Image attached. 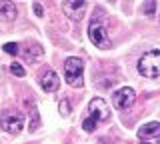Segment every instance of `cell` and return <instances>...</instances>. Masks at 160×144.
<instances>
[{
	"instance_id": "obj_4",
	"label": "cell",
	"mask_w": 160,
	"mask_h": 144,
	"mask_svg": "<svg viewBox=\"0 0 160 144\" xmlns=\"http://www.w3.org/2000/svg\"><path fill=\"white\" fill-rule=\"evenodd\" d=\"M88 112H90V118H94L96 122H104L110 118V106L104 98H92L88 102Z\"/></svg>"
},
{
	"instance_id": "obj_11",
	"label": "cell",
	"mask_w": 160,
	"mask_h": 144,
	"mask_svg": "<svg viewBox=\"0 0 160 144\" xmlns=\"http://www.w3.org/2000/svg\"><path fill=\"white\" fill-rule=\"evenodd\" d=\"M10 72H12L14 76H18V78H24V76H26L24 66H22V64H18V62H12V64H10Z\"/></svg>"
},
{
	"instance_id": "obj_8",
	"label": "cell",
	"mask_w": 160,
	"mask_h": 144,
	"mask_svg": "<svg viewBox=\"0 0 160 144\" xmlns=\"http://www.w3.org/2000/svg\"><path fill=\"white\" fill-rule=\"evenodd\" d=\"M84 8H86V2H84V0H68V2H64V12H66L70 18H74V20L80 18V14L84 12Z\"/></svg>"
},
{
	"instance_id": "obj_18",
	"label": "cell",
	"mask_w": 160,
	"mask_h": 144,
	"mask_svg": "<svg viewBox=\"0 0 160 144\" xmlns=\"http://www.w3.org/2000/svg\"><path fill=\"white\" fill-rule=\"evenodd\" d=\"M144 144H146V142H144Z\"/></svg>"
},
{
	"instance_id": "obj_10",
	"label": "cell",
	"mask_w": 160,
	"mask_h": 144,
	"mask_svg": "<svg viewBox=\"0 0 160 144\" xmlns=\"http://www.w3.org/2000/svg\"><path fill=\"white\" fill-rule=\"evenodd\" d=\"M0 18H4V20H14V18H16V4L14 2L0 4Z\"/></svg>"
},
{
	"instance_id": "obj_5",
	"label": "cell",
	"mask_w": 160,
	"mask_h": 144,
	"mask_svg": "<svg viewBox=\"0 0 160 144\" xmlns=\"http://www.w3.org/2000/svg\"><path fill=\"white\" fill-rule=\"evenodd\" d=\"M134 100H136V94H134V90H132V88H128V86L116 90V92H114V96H112V104L116 108H120V110L130 108L134 104Z\"/></svg>"
},
{
	"instance_id": "obj_15",
	"label": "cell",
	"mask_w": 160,
	"mask_h": 144,
	"mask_svg": "<svg viewBox=\"0 0 160 144\" xmlns=\"http://www.w3.org/2000/svg\"><path fill=\"white\" fill-rule=\"evenodd\" d=\"M58 110H60V114H62V116H68L70 114V104H68V100H62L58 104Z\"/></svg>"
},
{
	"instance_id": "obj_16",
	"label": "cell",
	"mask_w": 160,
	"mask_h": 144,
	"mask_svg": "<svg viewBox=\"0 0 160 144\" xmlns=\"http://www.w3.org/2000/svg\"><path fill=\"white\" fill-rule=\"evenodd\" d=\"M154 10H156V2H154V0H150L146 6H144V12H146V14H154Z\"/></svg>"
},
{
	"instance_id": "obj_2",
	"label": "cell",
	"mask_w": 160,
	"mask_h": 144,
	"mask_svg": "<svg viewBox=\"0 0 160 144\" xmlns=\"http://www.w3.org/2000/svg\"><path fill=\"white\" fill-rule=\"evenodd\" d=\"M82 70H84V64L80 58L76 56H70L64 60V78H66V82L70 86L74 88H80L82 86Z\"/></svg>"
},
{
	"instance_id": "obj_14",
	"label": "cell",
	"mask_w": 160,
	"mask_h": 144,
	"mask_svg": "<svg viewBox=\"0 0 160 144\" xmlns=\"http://www.w3.org/2000/svg\"><path fill=\"white\" fill-rule=\"evenodd\" d=\"M4 52H8V54H18L20 48H18L16 42H6V44H4Z\"/></svg>"
},
{
	"instance_id": "obj_6",
	"label": "cell",
	"mask_w": 160,
	"mask_h": 144,
	"mask_svg": "<svg viewBox=\"0 0 160 144\" xmlns=\"http://www.w3.org/2000/svg\"><path fill=\"white\" fill-rule=\"evenodd\" d=\"M22 124H24L22 114L6 112L2 118H0V126H2L6 132H10V134H18L20 130H22Z\"/></svg>"
},
{
	"instance_id": "obj_12",
	"label": "cell",
	"mask_w": 160,
	"mask_h": 144,
	"mask_svg": "<svg viewBox=\"0 0 160 144\" xmlns=\"http://www.w3.org/2000/svg\"><path fill=\"white\" fill-rule=\"evenodd\" d=\"M38 126H40V116H38L36 106H34V108H32V112H30V130H36Z\"/></svg>"
},
{
	"instance_id": "obj_3",
	"label": "cell",
	"mask_w": 160,
	"mask_h": 144,
	"mask_svg": "<svg viewBox=\"0 0 160 144\" xmlns=\"http://www.w3.org/2000/svg\"><path fill=\"white\" fill-rule=\"evenodd\" d=\"M88 36H90V40H92V44H96L98 48H110L112 46V42H110V38H108L106 26H104V22H100L96 16L88 24Z\"/></svg>"
},
{
	"instance_id": "obj_7",
	"label": "cell",
	"mask_w": 160,
	"mask_h": 144,
	"mask_svg": "<svg viewBox=\"0 0 160 144\" xmlns=\"http://www.w3.org/2000/svg\"><path fill=\"white\" fill-rule=\"evenodd\" d=\"M40 86H42L44 92H56L60 88V78L54 70H46L40 78Z\"/></svg>"
},
{
	"instance_id": "obj_1",
	"label": "cell",
	"mask_w": 160,
	"mask_h": 144,
	"mask_svg": "<svg viewBox=\"0 0 160 144\" xmlns=\"http://www.w3.org/2000/svg\"><path fill=\"white\" fill-rule=\"evenodd\" d=\"M138 72L144 78H158L160 76V50L152 48V50L144 52L138 60Z\"/></svg>"
},
{
	"instance_id": "obj_9",
	"label": "cell",
	"mask_w": 160,
	"mask_h": 144,
	"mask_svg": "<svg viewBox=\"0 0 160 144\" xmlns=\"http://www.w3.org/2000/svg\"><path fill=\"white\" fill-rule=\"evenodd\" d=\"M160 134V124L158 122H148V124H144V126H140V130H138V136L142 138H156Z\"/></svg>"
},
{
	"instance_id": "obj_17",
	"label": "cell",
	"mask_w": 160,
	"mask_h": 144,
	"mask_svg": "<svg viewBox=\"0 0 160 144\" xmlns=\"http://www.w3.org/2000/svg\"><path fill=\"white\" fill-rule=\"evenodd\" d=\"M34 12H36V16H42V6H40V4H34Z\"/></svg>"
},
{
	"instance_id": "obj_13",
	"label": "cell",
	"mask_w": 160,
	"mask_h": 144,
	"mask_svg": "<svg viewBox=\"0 0 160 144\" xmlns=\"http://www.w3.org/2000/svg\"><path fill=\"white\" fill-rule=\"evenodd\" d=\"M96 124H98V122L94 120V118H90V116H88L86 120L82 122V130H86V132H92L94 128H96Z\"/></svg>"
}]
</instances>
